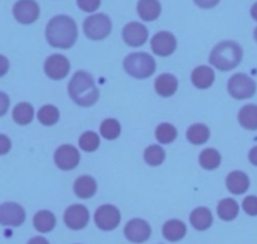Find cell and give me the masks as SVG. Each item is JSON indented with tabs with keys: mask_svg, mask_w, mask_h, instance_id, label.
<instances>
[{
	"mask_svg": "<svg viewBox=\"0 0 257 244\" xmlns=\"http://www.w3.org/2000/svg\"><path fill=\"white\" fill-rule=\"evenodd\" d=\"M45 38L52 47L68 49L78 39L77 23L69 15H55L45 27Z\"/></svg>",
	"mask_w": 257,
	"mask_h": 244,
	"instance_id": "obj_1",
	"label": "cell"
},
{
	"mask_svg": "<svg viewBox=\"0 0 257 244\" xmlns=\"http://www.w3.org/2000/svg\"><path fill=\"white\" fill-rule=\"evenodd\" d=\"M68 93L73 102L80 107H90L99 98V91L95 86L94 78L85 70L74 73L68 85Z\"/></svg>",
	"mask_w": 257,
	"mask_h": 244,
	"instance_id": "obj_2",
	"label": "cell"
},
{
	"mask_svg": "<svg viewBox=\"0 0 257 244\" xmlns=\"http://www.w3.org/2000/svg\"><path fill=\"white\" fill-rule=\"evenodd\" d=\"M243 49L237 42L223 40L218 43L210 54V63L222 72L233 69L241 63Z\"/></svg>",
	"mask_w": 257,
	"mask_h": 244,
	"instance_id": "obj_3",
	"label": "cell"
},
{
	"mask_svg": "<svg viewBox=\"0 0 257 244\" xmlns=\"http://www.w3.org/2000/svg\"><path fill=\"white\" fill-rule=\"evenodd\" d=\"M124 70L133 78L146 79L156 70V60L146 52H135L128 54L123 60Z\"/></svg>",
	"mask_w": 257,
	"mask_h": 244,
	"instance_id": "obj_4",
	"label": "cell"
},
{
	"mask_svg": "<svg viewBox=\"0 0 257 244\" xmlns=\"http://www.w3.org/2000/svg\"><path fill=\"white\" fill-rule=\"evenodd\" d=\"M112 20L104 13H94L83 22V32L90 40H103L112 32Z\"/></svg>",
	"mask_w": 257,
	"mask_h": 244,
	"instance_id": "obj_5",
	"label": "cell"
},
{
	"mask_svg": "<svg viewBox=\"0 0 257 244\" xmlns=\"http://www.w3.org/2000/svg\"><path fill=\"white\" fill-rule=\"evenodd\" d=\"M256 82L245 73H236L228 79L227 91L236 100H247L255 96Z\"/></svg>",
	"mask_w": 257,
	"mask_h": 244,
	"instance_id": "obj_6",
	"label": "cell"
},
{
	"mask_svg": "<svg viewBox=\"0 0 257 244\" xmlns=\"http://www.w3.org/2000/svg\"><path fill=\"white\" fill-rule=\"evenodd\" d=\"M94 221L100 230H114L120 223L119 209L112 204H104L95 210Z\"/></svg>",
	"mask_w": 257,
	"mask_h": 244,
	"instance_id": "obj_7",
	"label": "cell"
},
{
	"mask_svg": "<svg viewBox=\"0 0 257 244\" xmlns=\"http://www.w3.org/2000/svg\"><path fill=\"white\" fill-rule=\"evenodd\" d=\"M40 15V7L35 0H18L13 7V17L18 23L29 25L37 22Z\"/></svg>",
	"mask_w": 257,
	"mask_h": 244,
	"instance_id": "obj_8",
	"label": "cell"
},
{
	"mask_svg": "<svg viewBox=\"0 0 257 244\" xmlns=\"http://www.w3.org/2000/svg\"><path fill=\"white\" fill-rule=\"evenodd\" d=\"M27 214L20 204L7 201L0 204V225L3 226H20L25 221Z\"/></svg>",
	"mask_w": 257,
	"mask_h": 244,
	"instance_id": "obj_9",
	"label": "cell"
},
{
	"mask_svg": "<svg viewBox=\"0 0 257 244\" xmlns=\"http://www.w3.org/2000/svg\"><path fill=\"white\" fill-rule=\"evenodd\" d=\"M55 165L63 171H69L77 168L80 161V153L77 147L73 145L65 143L59 146L54 153Z\"/></svg>",
	"mask_w": 257,
	"mask_h": 244,
	"instance_id": "obj_10",
	"label": "cell"
},
{
	"mask_svg": "<svg viewBox=\"0 0 257 244\" xmlns=\"http://www.w3.org/2000/svg\"><path fill=\"white\" fill-rule=\"evenodd\" d=\"M70 70V63L63 54H52L45 59L44 72L50 79H64Z\"/></svg>",
	"mask_w": 257,
	"mask_h": 244,
	"instance_id": "obj_11",
	"label": "cell"
},
{
	"mask_svg": "<svg viewBox=\"0 0 257 244\" xmlns=\"http://www.w3.org/2000/svg\"><path fill=\"white\" fill-rule=\"evenodd\" d=\"M64 223L72 230H82L89 223V211L82 204H73L65 210Z\"/></svg>",
	"mask_w": 257,
	"mask_h": 244,
	"instance_id": "obj_12",
	"label": "cell"
},
{
	"mask_svg": "<svg viewBox=\"0 0 257 244\" xmlns=\"http://www.w3.org/2000/svg\"><path fill=\"white\" fill-rule=\"evenodd\" d=\"M151 48L153 53L160 57H168L172 53H175L177 48V39L171 32H162L156 33L151 39Z\"/></svg>",
	"mask_w": 257,
	"mask_h": 244,
	"instance_id": "obj_13",
	"label": "cell"
},
{
	"mask_svg": "<svg viewBox=\"0 0 257 244\" xmlns=\"http://www.w3.org/2000/svg\"><path fill=\"white\" fill-rule=\"evenodd\" d=\"M152 234L151 225L146 220L140 218L132 219L124 226V235L130 241L136 244L145 243Z\"/></svg>",
	"mask_w": 257,
	"mask_h": 244,
	"instance_id": "obj_14",
	"label": "cell"
},
{
	"mask_svg": "<svg viewBox=\"0 0 257 244\" xmlns=\"http://www.w3.org/2000/svg\"><path fill=\"white\" fill-rule=\"evenodd\" d=\"M123 40L127 45L133 48L141 47L148 39V29L140 22H131L124 25L122 30Z\"/></svg>",
	"mask_w": 257,
	"mask_h": 244,
	"instance_id": "obj_15",
	"label": "cell"
},
{
	"mask_svg": "<svg viewBox=\"0 0 257 244\" xmlns=\"http://www.w3.org/2000/svg\"><path fill=\"white\" fill-rule=\"evenodd\" d=\"M162 13L160 0H138L137 14L143 22H155Z\"/></svg>",
	"mask_w": 257,
	"mask_h": 244,
	"instance_id": "obj_16",
	"label": "cell"
},
{
	"mask_svg": "<svg viewBox=\"0 0 257 244\" xmlns=\"http://www.w3.org/2000/svg\"><path fill=\"white\" fill-rule=\"evenodd\" d=\"M226 186L231 194L241 195V194H245L250 188V179L243 171L235 170L228 174L226 178Z\"/></svg>",
	"mask_w": 257,
	"mask_h": 244,
	"instance_id": "obj_17",
	"label": "cell"
},
{
	"mask_svg": "<svg viewBox=\"0 0 257 244\" xmlns=\"http://www.w3.org/2000/svg\"><path fill=\"white\" fill-rule=\"evenodd\" d=\"M191 82L198 90H207L215 82V72L208 65H200L193 69Z\"/></svg>",
	"mask_w": 257,
	"mask_h": 244,
	"instance_id": "obj_18",
	"label": "cell"
},
{
	"mask_svg": "<svg viewBox=\"0 0 257 244\" xmlns=\"http://www.w3.org/2000/svg\"><path fill=\"white\" fill-rule=\"evenodd\" d=\"M178 79L171 73H163L155 80V90L161 97H171L177 92Z\"/></svg>",
	"mask_w": 257,
	"mask_h": 244,
	"instance_id": "obj_19",
	"label": "cell"
},
{
	"mask_svg": "<svg viewBox=\"0 0 257 244\" xmlns=\"http://www.w3.org/2000/svg\"><path fill=\"white\" fill-rule=\"evenodd\" d=\"M190 223L196 230H207L213 223V216L212 213L208 208L205 206H200V208H196L195 210L191 213L190 215Z\"/></svg>",
	"mask_w": 257,
	"mask_h": 244,
	"instance_id": "obj_20",
	"label": "cell"
},
{
	"mask_svg": "<svg viewBox=\"0 0 257 244\" xmlns=\"http://www.w3.org/2000/svg\"><path fill=\"white\" fill-rule=\"evenodd\" d=\"M187 233V226L182 220L178 219H171L163 224L162 234L168 241H180L185 238Z\"/></svg>",
	"mask_w": 257,
	"mask_h": 244,
	"instance_id": "obj_21",
	"label": "cell"
},
{
	"mask_svg": "<svg viewBox=\"0 0 257 244\" xmlns=\"http://www.w3.org/2000/svg\"><path fill=\"white\" fill-rule=\"evenodd\" d=\"M74 193L78 198L80 199H89L94 196L97 193V181L94 178L89 175H83L75 180L74 186Z\"/></svg>",
	"mask_w": 257,
	"mask_h": 244,
	"instance_id": "obj_22",
	"label": "cell"
},
{
	"mask_svg": "<svg viewBox=\"0 0 257 244\" xmlns=\"http://www.w3.org/2000/svg\"><path fill=\"white\" fill-rule=\"evenodd\" d=\"M57 219L49 210H39L33 218V225L39 233H49L55 228Z\"/></svg>",
	"mask_w": 257,
	"mask_h": 244,
	"instance_id": "obj_23",
	"label": "cell"
},
{
	"mask_svg": "<svg viewBox=\"0 0 257 244\" xmlns=\"http://www.w3.org/2000/svg\"><path fill=\"white\" fill-rule=\"evenodd\" d=\"M186 136L192 145H203L210 140L211 131L205 123H193L188 127Z\"/></svg>",
	"mask_w": 257,
	"mask_h": 244,
	"instance_id": "obj_24",
	"label": "cell"
},
{
	"mask_svg": "<svg viewBox=\"0 0 257 244\" xmlns=\"http://www.w3.org/2000/svg\"><path fill=\"white\" fill-rule=\"evenodd\" d=\"M13 120L20 126H27L34 118V107L28 102H20L13 108Z\"/></svg>",
	"mask_w": 257,
	"mask_h": 244,
	"instance_id": "obj_25",
	"label": "cell"
},
{
	"mask_svg": "<svg viewBox=\"0 0 257 244\" xmlns=\"http://www.w3.org/2000/svg\"><path fill=\"white\" fill-rule=\"evenodd\" d=\"M238 211H240V206H238L237 201L235 199H222L217 205L218 216L225 221L235 220L238 215Z\"/></svg>",
	"mask_w": 257,
	"mask_h": 244,
	"instance_id": "obj_26",
	"label": "cell"
},
{
	"mask_svg": "<svg viewBox=\"0 0 257 244\" xmlns=\"http://www.w3.org/2000/svg\"><path fill=\"white\" fill-rule=\"evenodd\" d=\"M238 122L243 128L257 131V106L246 105L238 112Z\"/></svg>",
	"mask_w": 257,
	"mask_h": 244,
	"instance_id": "obj_27",
	"label": "cell"
},
{
	"mask_svg": "<svg viewBox=\"0 0 257 244\" xmlns=\"http://www.w3.org/2000/svg\"><path fill=\"white\" fill-rule=\"evenodd\" d=\"M198 161H200V165L202 166L205 170H215L218 166L221 165V161H222V157H221V153L218 152L216 148H205L202 152L200 153V157H198Z\"/></svg>",
	"mask_w": 257,
	"mask_h": 244,
	"instance_id": "obj_28",
	"label": "cell"
},
{
	"mask_svg": "<svg viewBox=\"0 0 257 244\" xmlns=\"http://www.w3.org/2000/svg\"><path fill=\"white\" fill-rule=\"evenodd\" d=\"M60 112L55 106L44 105L38 111V120L44 126H53L59 121Z\"/></svg>",
	"mask_w": 257,
	"mask_h": 244,
	"instance_id": "obj_29",
	"label": "cell"
},
{
	"mask_svg": "<svg viewBox=\"0 0 257 244\" xmlns=\"http://www.w3.org/2000/svg\"><path fill=\"white\" fill-rule=\"evenodd\" d=\"M156 138L160 143H172L177 138V128L168 122L160 123L156 128Z\"/></svg>",
	"mask_w": 257,
	"mask_h": 244,
	"instance_id": "obj_30",
	"label": "cell"
},
{
	"mask_svg": "<svg viewBox=\"0 0 257 244\" xmlns=\"http://www.w3.org/2000/svg\"><path fill=\"white\" fill-rule=\"evenodd\" d=\"M120 123L115 118H105L100 125V135L105 140H115L120 135Z\"/></svg>",
	"mask_w": 257,
	"mask_h": 244,
	"instance_id": "obj_31",
	"label": "cell"
},
{
	"mask_svg": "<svg viewBox=\"0 0 257 244\" xmlns=\"http://www.w3.org/2000/svg\"><path fill=\"white\" fill-rule=\"evenodd\" d=\"M166 158V152L160 145H151L145 151V161L150 166L162 165Z\"/></svg>",
	"mask_w": 257,
	"mask_h": 244,
	"instance_id": "obj_32",
	"label": "cell"
},
{
	"mask_svg": "<svg viewBox=\"0 0 257 244\" xmlns=\"http://www.w3.org/2000/svg\"><path fill=\"white\" fill-rule=\"evenodd\" d=\"M99 136L94 131H87L79 137V147L85 152H94L99 147Z\"/></svg>",
	"mask_w": 257,
	"mask_h": 244,
	"instance_id": "obj_33",
	"label": "cell"
},
{
	"mask_svg": "<svg viewBox=\"0 0 257 244\" xmlns=\"http://www.w3.org/2000/svg\"><path fill=\"white\" fill-rule=\"evenodd\" d=\"M100 4L102 0H77V7L84 13H95Z\"/></svg>",
	"mask_w": 257,
	"mask_h": 244,
	"instance_id": "obj_34",
	"label": "cell"
},
{
	"mask_svg": "<svg viewBox=\"0 0 257 244\" xmlns=\"http://www.w3.org/2000/svg\"><path fill=\"white\" fill-rule=\"evenodd\" d=\"M242 209L246 214L251 216H257V196L248 195L243 199Z\"/></svg>",
	"mask_w": 257,
	"mask_h": 244,
	"instance_id": "obj_35",
	"label": "cell"
},
{
	"mask_svg": "<svg viewBox=\"0 0 257 244\" xmlns=\"http://www.w3.org/2000/svg\"><path fill=\"white\" fill-rule=\"evenodd\" d=\"M12 150V140L4 133H0V156L7 155Z\"/></svg>",
	"mask_w": 257,
	"mask_h": 244,
	"instance_id": "obj_36",
	"label": "cell"
},
{
	"mask_svg": "<svg viewBox=\"0 0 257 244\" xmlns=\"http://www.w3.org/2000/svg\"><path fill=\"white\" fill-rule=\"evenodd\" d=\"M10 107V98L7 93L2 92L0 91V117L7 115V112L9 111Z\"/></svg>",
	"mask_w": 257,
	"mask_h": 244,
	"instance_id": "obj_37",
	"label": "cell"
},
{
	"mask_svg": "<svg viewBox=\"0 0 257 244\" xmlns=\"http://www.w3.org/2000/svg\"><path fill=\"white\" fill-rule=\"evenodd\" d=\"M221 0H193L196 5L201 9H212L220 4Z\"/></svg>",
	"mask_w": 257,
	"mask_h": 244,
	"instance_id": "obj_38",
	"label": "cell"
},
{
	"mask_svg": "<svg viewBox=\"0 0 257 244\" xmlns=\"http://www.w3.org/2000/svg\"><path fill=\"white\" fill-rule=\"evenodd\" d=\"M9 68H10L9 59H8L5 55L0 54V78L4 77V75L7 74L8 70H9Z\"/></svg>",
	"mask_w": 257,
	"mask_h": 244,
	"instance_id": "obj_39",
	"label": "cell"
},
{
	"mask_svg": "<svg viewBox=\"0 0 257 244\" xmlns=\"http://www.w3.org/2000/svg\"><path fill=\"white\" fill-rule=\"evenodd\" d=\"M248 160H250V162L253 166H257V146L250 150V152H248Z\"/></svg>",
	"mask_w": 257,
	"mask_h": 244,
	"instance_id": "obj_40",
	"label": "cell"
},
{
	"mask_svg": "<svg viewBox=\"0 0 257 244\" xmlns=\"http://www.w3.org/2000/svg\"><path fill=\"white\" fill-rule=\"evenodd\" d=\"M28 244H49V241H48L44 236L38 235V236H33V238L28 241Z\"/></svg>",
	"mask_w": 257,
	"mask_h": 244,
	"instance_id": "obj_41",
	"label": "cell"
},
{
	"mask_svg": "<svg viewBox=\"0 0 257 244\" xmlns=\"http://www.w3.org/2000/svg\"><path fill=\"white\" fill-rule=\"evenodd\" d=\"M250 14H251V18H252L253 20H256V22H257V2L252 5V7H251Z\"/></svg>",
	"mask_w": 257,
	"mask_h": 244,
	"instance_id": "obj_42",
	"label": "cell"
},
{
	"mask_svg": "<svg viewBox=\"0 0 257 244\" xmlns=\"http://www.w3.org/2000/svg\"><path fill=\"white\" fill-rule=\"evenodd\" d=\"M253 38H255V40L257 42V27L255 28V30H253Z\"/></svg>",
	"mask_w": 257,
	"mask_h": 244,
	"instance_id": "obj_43",
	"label": "cell"
}]
</instances>
